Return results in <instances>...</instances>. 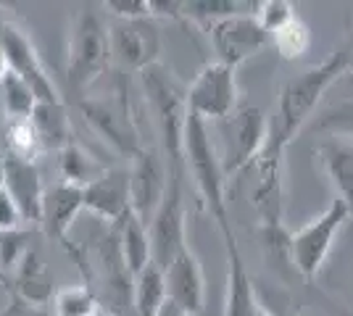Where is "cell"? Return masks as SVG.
I'll list each match as a JSON object with an SVG mask.
<instances>
[{
  "mask_svg": "<svg viewBox=\"0 0 353 316\" xmlns=\"http://www.w3.org/2000/svg\"><path fill=\"white\" fill-rule=\"evenodd\" d=\"M348 69H351V43L332 50L322 63L290 76L282 85L280 98H277V119L269 121V143L288 151L293 137L314 116L324 92L330 90Z\"/></svg>",
  "mask_w": 353,
  "mask_h": 316,
  "instance_id": "obj_1",
  "label": "cell"
},
{
  "mask_svg": "<svg viewBox=\"0 0 353 316\" xmlns=\"http://www.w3.org/2000/svg\"><path fill=\"white\" fill-rule=\"evenodd\" d=\"M182 161L190 174L198 196L203 200V209L216 222L224 242H235L232 222H230V200H227V177L221 169L219 151L208 135V124L188 114L185 121V137H182Z\"/></svg>",
  "mask_w": 353,
  "mask_h": 316,
  "instance_id": "obj_2",
  "label": "cell"
},
{
  "mask_svg": "<svg viewBox=\"0 0 353 316\" xmlns=\"http://www.w3.org/2000/svg\"><path fill=\"white\" fill-rule=\"evenodd\" d=\"M140 85L145 95V105L156 137L161 143V153L169 169L182 177L185 161H182V137H185V121H188V87L179 85L161 61L140 72Z\"/></svg>",
  "mask_w": 353,
  "mask_h": 316,
  "instance_id": "obj_3",
  "label": "cell"
},
{
  "mask_svg": "<svg viewBox=\"0 0 353 316\" xmlns=\"http://www.w3.org/2000/svg\"><path fill=\"white\" fill-rule=\"evenodd\" d=\"M111 66L108 27L95 11H79L69 34L66 53V87L74 98H85L88 90Z\"/></svg>",
  "mask_w": 353,
  "mask_h": 316,
  "instance_id": "obj_4",
  "label": "cell"
},
{
  "mask_svg": "<svg viewBox=\"0 0 353 316\" xmlns=\"http://www.w3.org/2000/svg\"><path fill=\"white\" fill-rule=\"evenodd\" d=\"M348 219H351L348 206L340 198H332L316 219H311L309 224H303L298 232L288 238V256H290V264L301 277L314 280L322 271L324 261L335 245V238L340 235V229L345 227Z\"/></svg>",
  "mask_w": 353,
  "mask_h": 316,
  "instance_id": "obj_5",
  "label": "cell"
},
{
  "mask_svg": "<svg viewBox=\"0 0 353 316\" xmlns=\"http://www.w3.org/2000/svg\"><path fill=\"white\" fill-rule=\"evenodd\" d=\"M79 111L85 114V121L90 124V129L103 143H108L117 153L127 156L130 161L145 148V143L140 137L137 119H134V111L130 101H127L124 90L111 92L105 98L85 95L79 101Z\"/></svg>",
  "mask_w": 353,
  "mask_h": 316,
  "instance_id": "obj_6",
  "label": "cell"
},
{
  "mask_svg": "<svg viewBox=\"0 0 353 316\" xmlns=\"http://www.w3.org/2000/svg\"><path fill=\"white\" fill-rule=\"evenodd\" d=\"M227 127H224V148H221V169L227 185L237 180L245 169L259 161L261 151L266 148L269 140V119L259 105H243L237 114L227 116Z\"/></svg>",
  "mask_w": 353,
  "mask_h": 316,
  "instance_id": "obj_7",
  "label": "cell"
},
{
  "mask_svg": "<svg viewBox=\"0 0 353 316\" xmlns=\"http://www.w3.org/2000/svg\"><path fill=\"white\" fill-rule=\"evenodd\" d=\"M148 240H150V264L166 269L172 258L188 248L185 232V200H182V177H172L156 213L148 222Z\"/></svg>",
  "mask_w": 353,
  "mask_h": 316,
  "instance_id": "obj_8",
  "label": "cell"
},
{
  "mask_svg": "<svg viewBox=\"0 0 353 316\" xmlns=\"http://www.w3.org/2000/svg\"><path fill=\"white\" fill-rule=\"evenodd\" d=\"M0 48L6 53V61H8V72L21 76L30 85L37 103H63L56 82L45 72L32 37L16 21H0Z\"/></svg>",
  "mask_w": 353,
  "mask_h": 316,
  "instance_id": "obj_9",
  "label": "cell"
},
{
  "mask_svg": "<svg viewBox=\"0 0 353 316\" xmlns=\"http://www.w3.org/2000/svg\"><path fill=\"white\" fill-rule=\"evenodd\" d=\"M237 105V79L235 69L211 61L198 69L188 85V114L201 121L227 119Z\"/></svg>",
  "mask_w": 353,
  "mask_h": 316,
  "instance_id": "obj_10",
  "label": "cell"
},
{
  "mask_svg": "<svg viewBox=\"0 0 353 316\" xmlns=\"http://www.w3.org/2000/svg\"><path fill=\"white\" fill-rule=\"evenodd\" d=\"M85 211V196H82V187H74V185H53V187H45L43 196V211H40V227H43V235L48 240L59 242L61 248L66 251V256L77 264L79 274L85 271V253H82V245H74L69 232H72L77 216Z\"/></svg>",
  "mask_w": 353,
  "mask_h": 316,
  "instance_id": "obj_11",
  "label": "cell"
},
{
  "mask_svg": "<svg viewBox=\"0 0 353 316\" xmlns=\"http://www.w3.org/2000/svg\"><path fill=\"white\" fill-rule=\"evenodd\" d=\"M256 182L250 193V206L256 211L261 232H280L282 211H285V148L266 140V148L256 161Z\"/></svg>",
  "mask_w": 353,
  "mask_h": 316,
  "instance_id": "obj_12",
  "label": "cell"
},
{
  "mask_svg": "<svg viewBox=\"0 0 353 316\" xmlns=\"http://www.w3.org/2000/svg\"><path fill=\"white\" fill-rule=\"evenodd\" d=\"M130 209L140 222H150L161 203L163 193L169 187V180L174 171L169 169L163 153L153 145H145L130 164ZM179 177V174H176Z\"/></svg>",
  "mask_w": 353,
  "mask_h": 316,
  "instance_id": "obj_13",
  "label": "cell"
},
{
  "mask_svg": "<svg viewBox=\"0 0 353 316\" xmlns=\"http://www.w3.org/2000/svg\"><path fill=\"white\" fill-rule=\"evenodd\" d=\"M208 40L214 45L216 61L230 69H237L240 63H245L250 56H259L269 45V34L259 27L253 14L230 16V19L211 24Z\"/></svg>",
  "mask_w": 353,
  "mask_h": 316,
  "instance_id": "obj_14",
  "label": "cell"
},
{
  "mask_svg": "<svg viewBox=\"0 0 353 316\" xmlns=\"http://www.w3.org/2000/svg\"><path fill=\"white\" fill-rule=\"evenodd\" d=\"M108 43H111V61L121 63L124 69H134L137 74L159 63L161 37L150 19H134V21L117 19L114 24H108Z\"/></svg>",
  "mask_w": 353,
  "mask_h": 316,
  "instance_id": "obj_15",
  "label": "cell"
},
{
  "mask_svg": "<svg viewBox=\"0 0 353 316\" xmlns=\"http://www.w3.org/2000/svg\"><path fill=\"white\" fill-rule=\"evenodd\" d=\"M163 282H166V298L176 303L182 311L190 316H198L206 306V280L198 256L188 248H182L172 264L163 269Z\"/></svg>",
  "mask_w": 353,
  "mask_h": 316,
  "instance_id": "obj_16",
  "label": "cell"
},
{
  "mask_svg": "<svg viewBox=\"0 0 353 316\" xmlns=\"http://www.w3.org/2000/svg\"><path fill=\"white\" fill-rule=\"evenodd\" d=\"M85 211L98 216L103 224L114 227L130 213V171L127 169H105L95 182L82 190Z\"/></svg>",
  "mask_w": 353,
  "mask_h": 316,
  "instance_id": "obj_17",
  "label": "cell"
},
{
  "mask_svg": "<svg viewBox=\"0 0 353 316\" xmlns=\"http://www.w3.org/2000/svg\"><path fill=\"white\" fill-rule=\"evenodd\" d=\"M3 190L14 198L16 209L21 211L24 224H40L45 185H43V174L37 169V161H24V158L6 156Z\"/></svg>",
  "mask_w": 353,
  "mask_h": 316,
  "instance_id": "obj_18",
  "label": "cell"
},
{
  "mask_svg": "<svg viewBox=\"0 0 353 316\" xmlns=\"http://www.w3.org/2000/svg\"><path fill=\"white\" fill-rule=\"evenodd\" d=\"M227 251V293H224V316H253L259 308L256 287L240 253V245L224 242Z\"/></svg>",
  "mask_w": 353,
  "mask_h": 316,
  "instance_id": "obj_19",
  "label": "cell"
},
{
  "mask_svg": "<svg viewBox=\"0 0 353 316\" xmlns=\"http://www.w3.org/2000/svg\"><path fill=\"white\" fill-rule=\"evenodd\" d=\"M319 161L335 187V198L348 206L353 216V137L332 135L324 140L319 145Z\"/></svg>",
  "mask_w": 353,
  "mask_h": 316,
  "instance_id": "obj_20",
  "label": "cell"
},
{
  "mask_svg": "<svg viewBox=\"0 0 353 316\" xmlns=\"http://www.w3.org/2000/svg\"><path fill=\"white\" fill-rule=\"evenodd\" d=\"M11 295L24 301L27 306L40 308L43 303L53 301L56 287H53V277L45 266L43 256L37 253V248H32L19 264V269L11 274Z\"/></svg>",
  "mask_w": 353,
  "mask_h": 316,
  "instance_id": "obj_21",
  "label": "cell"
},
{
  "mask_svg": "<svg viewBox=\"0 0 353 316\" xmlns=\"http://www.w3.org/2000/svg\"><path fill=\"white\" fill-rule=\"evenodd\" d=\"M30 119L34 124V129H37V135H40L43 151L61 153L69 143H74L72 124H69L63 103H37Z\"/></svg>",
  "mask_w": 353,
  "mask_h": 316,
  "instance_id": "obj_22",
  "label": "cell"
},
{
  "mask_svg": "<svg viewBox=\"0 0 353 316\" xmlns=\"http://www.w3.org/2000/svg\"><path fill=\"white\" fill-rule=\"evenodd\" d=\"M119 232V248H121V258L127 264V269L134 274L145 269L150 264V240H148V224L140 222L132 211L117 224Z\"/></svg>",
  "mask_w": 353,
  "mask_h": 316,
  "instance_id": "obj_23",
  "label": "cell"
},
{
  "mask_svg": "<svg viewBox=\"0 0 353 316\" xmlns=\"http://www.w3.org/2000/svg\"><path fill=\"white\" fill-rule=\"evenodd\" d=\"M166 301V282L163 269L148 264L140 274H134L132 285V314L134 316H156Z\"/></svg>",
  "mask_w": 353,
  "mask_h": 316,
  "instance_id": "obj_24",
  "label": "cell"
},
{
  "mask_svg": "<svg viewBox=\"0 0 353 316\" xmlns=\"http://www.w3.org/2000/svg\"><path fill=\"white\" fill-rule=\"evenodd\" d=\"M61 156V177H63V185H74V187H88L90 182H95L101 174L105 171V166H101L92 156H90L77 140L69 143Z\"/></svg>",
  "mask_w": 353,
  "mask_h": 316,
  "instance_id": "obj_25",
  "label": "cell"
},
{
  "mask_svg": "<svg viewBox=\"0 0 353 316\" xmlns=\"http://www.w3.org/2000/svg\"><path fill=\"white\" fill-rule=\"evenodd\" d=\"M0 137H3V145H6V156L24 158V161H37L40 153H45L32 119H6Z\"/></svg>",
  "mask_w": 353,
  "mask_h": 316,
  "instance_id": "obj_26",
  "label": "cell"
},
{
  "mask_svg": "<svg viewBox=\"0 0 353 316\" xmlns=\"http://www.w3.org/2000/svg\"><path fill=\"white\" fill-rule=\"evenodd\" d=\"M250 8H253L250 3H235V0H188V3H182V19L198 21L208 30L211 24H216L221 19L253 14Z\"/></svg>",
  "mask_w": 353,
  "mask_h": 316,
  "instance_id": "obj_27",
  "label": "cell"
},
{
  "mask_svg": "<svg viewBox=\"0 0 353 316\" xmlns=\"http://www.w3.org/2000/svg\"><path fill=\"white\" fill-rule=\"evenodd\" d=\"M0 103H3L6 119H30L34 105H37V98L21 76L8 72L0 79Z\"/></svg>",
  "mask_w": 353,
  "mask_h": 316,
  "instance_id": "obj_28",
  "label": "cell"
},
{
  "mask_svg": "<svg viewBox=\"0 0 353 316\" xmlns=\"http://www.w3.org/2000/svg\"><path fill=\"white\" fill-rule=\"evenodd\" d=\"M269 45H274V50L285 61L301 59V56H306V50L311 48V30L306 27V21L301 16H295L285 27H280L277 32L269 34Z\"/></svg>",
  "mask_w": 353,
  "mask_h": 316,
  "instance_id": "obj_29",
  "label": "cell"
},
{
  "mask_svg": "<svg viewBox=\"0 0 353 316\" xmlns=\"http://www.w3.org/2000/svg\"><path fill=\"white\" fill-rule=\"evenodd\" d=\"M101 311V303L88 285L61 287L53 295V314L56 316H95Z\"/></svg>",
  "mask_w": 353,
  "mask_h": 316,
  "instance_id": "obj_30",
  "label": "cell"
},
{
  "mask_svg": "<svg viewBox=\"0 0 353 316\" xmlns=\"http://www.w3.org/2000/svg\"><path fill=\"white\" fill-rule=\"evenodd\" d=\"M30 240H32L30 229H24V227L0 232V266L8 274V280H11V274L19 269V264L24 261V256L34 248Z\"/></svg>",
  "mask_w": 353,
  "mask_h": 316,
  "instance_id": "obj_31",
  "label": "cell"
},
{
  "mask_svg": "<svg viewBox=\"0 0 353 316\" xmlns=\"http://www.w3.org/2000/svg\"><path fill=\"white\" fill-rule=\"evenodd\" d=\"M256 21H259V27L266 32V34H272V32H277L280 27H285L290 19H295V6L293 3H288V0H264V3H259L256 6Z\"/></svg>",
  "mask_w": 353,
  "mask_h": 316,
  "instance_id": "obj_32",
  "label": "cell"
},
{
  "mask_svg": "<svg viewBox=\"0 0 353 316\" xmlns=\"http://www.w3.org/2000/svg\"><path fill=\"white\" fill-rule=\"evenodd\" d=\"M103 8H108L121 21L150 19V0H105Z\"/></svg>",
  "mask_w": 353,
  "mask_h": 316,
  "instance_id": "obj_33",
  "label": "cell"
},
{
  "mask_svg": "<svg viewBox=\"0 0 353 316\" xmlns=\"http://www.w3.org/2000/svg\"><path fill=\"white\" fill-rule=\"evenodd\" d=\"M24 224L21 219V211L16 209L14 198L8 196L3 187H0V232H8V229H19Z\"/></svg>",
  "mask_w": 353,
  "mask_h": 316,
  "instance_id": "obj_34",
  "label": "cell"
},
{
  "mask_svg": "<svg viewBox=\"0 0 353 316\" xmlns=\"http://www.w3.org/2000/svg\"><path fill=\"white\" fill-rule=\"evenodd\" d=\"M156 316H190V314H188V311H182V308H179L176 303H172L169 298H166V301H163V306L159 308V314H156Z\"/></svg>",
  "mask_w": 353,
  "mask_h": 316,
  "instance_id": "obj_35",
  "label": "cell"
},
{
  "mask_svg": "<svg viewBox=\"0 0 353 316\" xmlns=\"http://www.w3.org/2000/svg\"><path fill=\"white\" fill-rule=\"evenodd\" d=\"M0 285L6 287V293H8V295H11V280H8V274H6V271H3V266H0Z\"/></svg>",
  "mask_w": 353,
  "mask_h": 316,
  "instance_id": "obj_36",
  "label": "cell"
},
{
  "mask_svg": "<svg viewBox=\"0 0 353 316\" xmlns=\"http://www.w3.org/2000/svg\"><path fill=\"white\" fill-rule=\"evenodd\" d=\"M8 74V61H6V53H3V48H0V79Z\"/></svg>",
  "mask_w": 353,
  "mask_h": 316,
  "instance_id": "obj_37",
  "label": "cell"
},
{
  "mask_svg": "<svg viewBox=\"0 0 353 316\" xmlns=\"http://www.w3.org/2000/svg\"><path fill=\"white\" fill-rule=\"evenodd\" d=\"M3 174H6V153L0 151V187H3Z\"/></svg>",
  "mask_w": 353,
  "mask_h": 316,
  "instance_id": "obj_38",
  "label": "cell"
},
{
  "mask_svg": "<svg viewBox=\"0 0 353 316\" xmlns=\"http://www.w3.org/2000/svg\"><path fill=\"white\" fill-rule=\"evenodd\" d=\"M253 316H277V314H272V311H266V308H261V306H259V308H256V314Z\"/></svg>",
  "mask_w": 353,
  "mask_h": 316,
  "instance_id": "obj_39",
  "label": "cell"
},
{
  "mask_svg": "<svg viewBox=\"0 0 353 316\" xmlns=\"http://www.w3.org/2000/svg\"><path fill=\"white\" fill-rule=\"evenodd\" d=\"M3 124H6V114H3V103H0V129H3Z\"/></svg>",
  "mask_w": 353,
  "mask_h": 316,
  "instance_id": "obj_40",
  "label": "cell"
},
{
  "mask_svg": "<svg viewBox=\"0 0 353 316\" xmlns=\"http://www.w3.org/2000/svg\"><path fill=\"white\" fill-rule=\"evenodd\" d=\"M95 316H114V314H108V311H103V308H101V311H98Z\"/></svg>",
  "mask_w": 353,
  "mask_h": 316,
  "instance_id": "obj_41",
  "label": "cell"
},
{
  "mask_svg": "<svg viewBox=\"0 0 353 316\" xmlns=\"http://www.w3.org/2000/svg\"><path fill=\"white\" fill-rule=\"evenodd\" d=\"M351 69H353V43H351Z\"/></svg>",
  "mask_w": 353,
  "mask_h": 316,
  "instance_id": "obj_42",
  "label": "cell"
}]
</instances>
